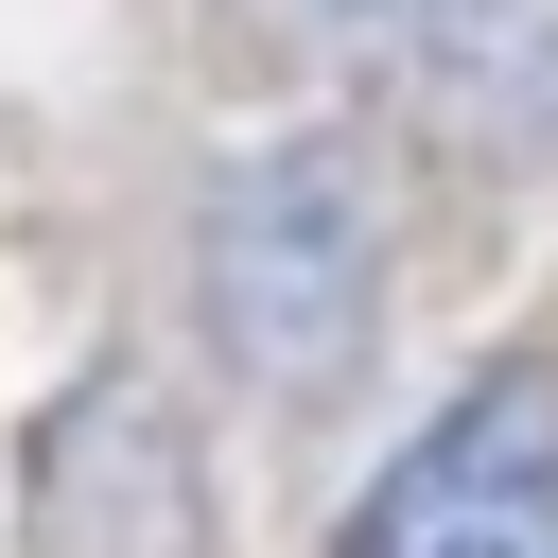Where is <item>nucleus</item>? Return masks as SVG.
Instances as JSON below:
<instances>
[{"mask_svg": "<svg viewBox=\"0 0 558 558\" xmlns=\"http://www.w3.org/2000/svg\"><path fill=\"white\" fill-rule=\"evenodd\" d=\"M209 331L244 349V384H331L384 331V192L331 140H262L209 192Z\"/></svg>", "mask_w": 558, "mask_h": 558, "instance_id": "1", "label": "nucleus"}, {"mask_svg": "<svg viewBox=\"0 0 558 558\" xmlns=\"http://www.w3.org/2000/svg\"><path fill=\"white\" fill-rule=\"evenodd\" d=\"M331 558H558V366H506L471 401H436Z\"/></svg>", "mask_w": 558, "mask_h": 558, "instance_id": "2", "label": "nucleus"}, {"mask_svg": "<svg viewBox=\"0 0 558 558\" xmlns=\"http://www.w3.org/2000/svg\"><path fill=\"white\" fill-rule=\"evenodd\" d=\"M209 541V488L174 453V418L140 384H87L52 401V453H35V558H192Z\"/></svg>", "mask_w": 558, "mask_h": 558, "instance_id": "3", "label": "nucleus"}, {"mask_svg": "<svg viewBox=\"0 0 558 558\" xmlns=\"http://www.w3.org/2000/svg\"><path fill=\"white\" fill-rule=\"evenodd\" d=\"M401 70L506 140V157H558V0H401Z\"/></svg>", "mask_w": 558, "mask_h": 558, "instance_id": "4", "label": "nucleus"}, {"mask_svg": "<svg viewBox=\"0 0 558 558\" xmlns=\"http://www.w3.org/2000/svg\"><path fill=\"white\" fill-rule=\"evenodd\" d=\"M314 17H349V0H314Z\"/></svg>", "mask_w": 558, "mask_h": 558, "instance_id": "5", "label": "nucleus"}]
</instances>
